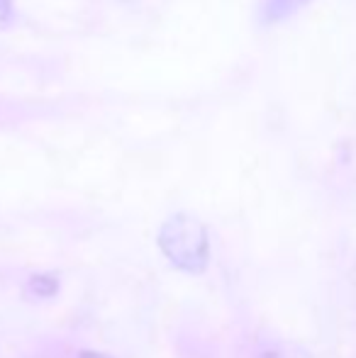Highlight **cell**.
Returning <instances> with one entry per match:
<instances>
[{
	"instance_id": "6da1fadb",
	"label": "cell",
	"mask_w": 356,
	"mask_h": 358,
	"mask_svg": "<svg viewBox=\"0 0 356 358\" xmlns=\"http://www.w3.org/2000/svg\"><path fill=\"white\" fill-rule=\"evenodd\" d=\"M159 246L169 264L185 273H203L210 261L208 231L195 217L173 215L159 231Z\"/></svg>"
},
{
	"instance_id": "7a4b0ae2",
	"label": "cell",
	"mask_w": 356,
	"mask_h": 358,
	"mask_svg": "<svg viewBox=\"0 0 356 358\" xmlns=\"http://www.w3.org/2000/svg\"><path fill=\"white\" fill-rule=\"evenodd\" d=\"M308 0H266L262 8V22H278V20L293 15L300 5H305Z\"/></svg>"
},
{
	"instance_id": "3957f363",
	"label": "cell",
	"mask_w": 356,
	"mask_h": 358,
	"mask_svg": "<svg viewBox=\"0 0 356 358\" xmlns=\"http://www.w3.org/2000/svg\"><path fill=\"white\" fill-rule=\"evenodd\" d=\"M59 283L54 280V275H34L32 280H29V290L37 292L39 297H52L54 292H57Z\"/></svg>"
},
{
	"instance_id": "277c9868",
	"label": "cell",
	"mask_w": 356,
	"mask_h": 358,
	"mask_svg": "<svg viewBox=\"0 0 356 358\" xmlns=\"http://www.w3.org/2000/svg\"><path fill=\"white\" fill-rule=\"evenodd\" d=\"M13 17V0H0V22H8Z\"/></svg>"
},
{
	"instance_id": "5b68a950",
	"label": "cell",
	"mask_w": 356,
	"mask_h": 358,
	"mask_svg": "<svg viewBox=\"0 0 356 358\" xmlns=\"http://www.w3.org/2000/svg\"><path fill=\"white\" fill-rule=\"evenodd\" d=\"M78 358H110V356H105V354H93V351H83Z\"/></svg>"
},
{
	"instance_id": "8992f818",
	"label": "cell",
	"mask_w": 356,
	"mask_h": 358,
	"mask_svg": "<svg viewBox=\"0 0 356 358\" xmlns=\"http://www.w3.org/2000/svg\"><path fill=\"white\" fill-rule=\"evenodd\" d=\"M262 358H280V356L278 354H264Z\"/></svg>"
}]
</instances>
